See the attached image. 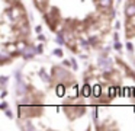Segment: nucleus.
Listing matches in <instances>:
<instances>
[{"label": "nucleus", "mask_w": 135, "mask_h": 131, "mask_svg": "<svg viewBox=\"0 0 135 131\" xmlns=\"http://www.w3.org/2000/svg\"><path fill=\"white\" fill-rule=\"evenodd\" d=\"M92 92H93V90H90V86H89V84H86V86L83 88V96H90Z\"/></svg>", "instance_id": "1"}, {"label": "nucleus", "mask_w": 135, "mask_h": 131, "mask_svg": "<svg viewBox=\"0 0 135 131\" xmlns=\"http://www.w3.org/2000/svg\"><path fill=\"white\" fill-rule=\"evenodd\" d=\"M93 95L94 96H100V86H94L93 88Z\"/></svg>", "instance_id": "3"}, {"label": "nucleus", "mask_w": 135, "mask_h": 131, "mask_svg": "<svg viewBox=\"0 0 135 131\" xmlns=\"http://www.w3.org/2000/svg\"><path fill=\"white\" fill-rule=\"evenodd\" d=\"M118 93V88H111V90H109V95L111 96H115Z\"/></svg>", "instance_id": "4"}, {"label": "nucleus", "mask_w": 135, "mask_h": 131, "mask_svg": "<svg viewBox=\"0 0 135 131\" xmlns=\"http://www.w3.org/2000/svg\"><path fill=\"white\" fill-rule=\"evenodd\" d=\"M57 95H58V96H63V95H64V86H63V84L57 86Z\"/></svg>", "instance_id": "2"}]
</instances>
